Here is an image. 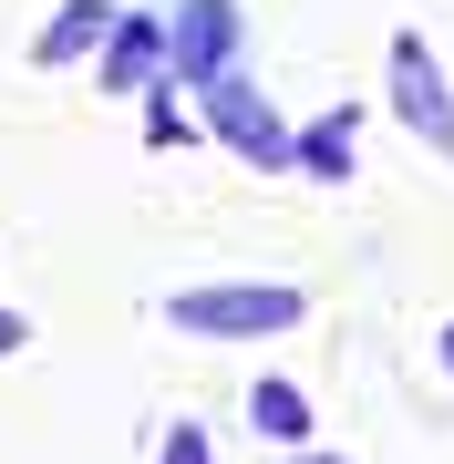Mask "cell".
Instances as JSON below:
<instances>
[{
  "mask_svg": "<svg viewBox=\"0 0 454 464\" xmlns=\"http://www.w3.org/2000/svg\"><path fill=\"white\" fill-rule=\"evenodd\" d=\"M258 433H279V444H310V402L289 392V382H258Z\"/></svg>",
  "mask_w": 454,
  "mask_h": 464,
  "instance_id": "8",
  "label": "cell"
},
{
  "mask_svg": "<svg viewBox=\"0 0 454 464\" xmlns=\"http://www.w3.org/2000/svg\"><path fill=\"white\" fill-rule=\"evenodd\" d=\"M227 42H237V0H186L176 72H186V83H217V72H227Z\"/></svg>",
  "mask_w": 454,
  "mask_h": 464,
  "instance_id": "4",
  "label": "cell"
},
{
  "mask_svg": "<svg viewBox=\"0 0 454 464\" xmlns=\"http://www.w3.org/2000/svg\"><path fill=\"white\" fill-rule=\"evenodd\" d=\"M392 114H403L434 155H454V93H444V72H434V52H423L413 32L392 42Z\"/></svg>",
  "mask_w": 454,
  "mask_h": 464,
  "instance_id": "2",
  "label": "cell"
},
{
  "mask_svg": "<svg viewBox=\"0 0 454 464\" xmlns=\"http://www.w3.org/2000/svg\"><path fill=\"white\" fill-rule=\"evenodd\" d=\"M444 372H454V331H444Z\"/></svg>",
  "mask_w": 454,
  "mask_h": 464,
  "instance_id": "12",
  "label": "cell"
},
{
  "mask_svg": "<svg viewBox=\"0 0 454 464\" xmlns=\"http://www.w3.org/2000/svg\"><path fill=\"white\" fill-rule=\"evenodd\" d=\"M166 320L197 331V341H269V331H300L310 299L289 289V279H217V289H176Z\"/></svg>",
  "mask_w": 454,
  "mask_h": 464,
  "instance_id": "1",
  "label": "cell"
},
{
  "mask_svg": "<svg viewBox=\"0 0 454 464\" xmlns=\"http://www.w3.org/2000/svg\"><path fill=\"white\" fill-rule=\"evenodd\" d=\"M352 124H362L352 103H341V114H320L300 145H289V166H310V176H331V186H341V176H352Z\"/></svg>",
  "mask_w": 454,
  "mask_h": 464,
  "instance_id": "7",
  "label": "cell"
},
{
  "mask_svg": "<svg viewBox=\"0 0 454 464\" xmlns=\"http://www.w3.org/2000/svg\"><path fill=\"white\" fill-rule=\"evenodd\" d=\"M166 464H207V433H197V423H176V433H166Z\"/></svg>",
  "mask_w": 454,
  "mask_h": 464,
  "instance_id": "9",
  "label": "cell"
},
{
  "mask_svg": "<svg viewBox=\"0 0 454 464\" xmlns=\"http://www.w3.org/2000/svg\"><path fill=\"white\" fill-rule=\"evenodd\" d=\"M289 464H352V454H320V444H300V454H289Z\"/></svg>",
  "mask_w": 454,
  "mask_h": 464,
  "instance_id": "11",
  "label": "cell"
},
{
  "mask_svg": "<svg viewBox=\"0 0 454 464\" xmlns=\"http://www.w3.org/2000/svg\"><path fill=\"white\" fill-rule=\"evenodd\" d=\"M21 341H32V320H21V310H0V351H21Z\"/></svg>",
  "mask_w": 454,
  "mask_h": 464,
  "instance_id": "10",
  "label": "cell"
},
{
  "mask_svg": "<svg viewBox=\"0 0 454 464\" xmlns=\"http://www.w3.org/2000/svg\"><path fill=\"white\" fill-rule=\"evenodd\" d=\"M207 134H217V145H237L248 166H289V134H279V114H269V103H258L248 83H237V72H217V83H207Z\"/></svg>",
  "mask_w": 454,
  "mask_h": 464,
  "instance_id": "3",
  "label": "cell"
},
{
  "mask_svg": "<svg viewBox=\"0 0 454 464\" xmlns=\"http://www.w3.org/2000/svg\"><path fill=\"white\" fill-rule=\"evenodd\" d=\"M93 42H114V11H103V0H72V11H52V21H42L32 63H42V72H63V63H83Z\"/></svg>",
  "mask_w": 454,
  "mask_h": 464,
  "instance_id": "6",
  "label": "cell"
},
{
  "mask_svg": "<svg viewBox=\"0 0 454 464\" xmlns=\"http://www.w3.org/2000/svg\"><path fill=\"white\" fill-rule=\"evenodd\" d=\"M155 63H176V32H166V21H114V42H103V83H114V93H145L155 83Z\"/></svg>",
  "mask_w": 454,
  "mask_h": 464,
  "instance_id": "5",
  "label": "cell"
}]
</instances>
